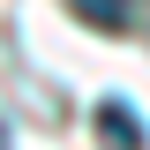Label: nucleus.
<instances>
[{
    "label": "nucleus",
    "mask_w": 150,
    "mask_h": 150,
    "mask_svg": "<svg viewBox=\"0 0 150 150\" xmlns=\"http://www.w3.org/2000/svg\"><path fill=\"white\" fill-rule=\"evenodd\" d=\"M0 150H8V120H0Z\"/></svg>",
    "instance_id": "obj_3"
},
{
    "label": "nucleus",
    "mask_w": 150,
    "mask_h": 150,
    "mask_svg": "<svg viewBox=\"0 0 150 150\" xmlns=\"http://www.w3.org/2000/svg\"><path fill=\"white\" fill-rule=\"evenodd\" d=\"M98 128H105L112 150H135V143H143V128H135V112L120 105V98H105V105H98Z\"/></svg>",
    "instance_id": "obj_2"
},
{
    "label": "nucleus",
    "mask_w": 150,
    "mask_h": 150,
    "mask_svg": "<svg viewBox=\"0 0 150 150\" xmlns=\"http://www.w3.org/2000/svg\"><path fill=\"white\" fill-rule=\"evenodd\" d=\"M68 8L90 23V30H135V15H143L150 0H68Z\"/></svg>",
    "instance_id": "obj_1"
}]
</instances>
